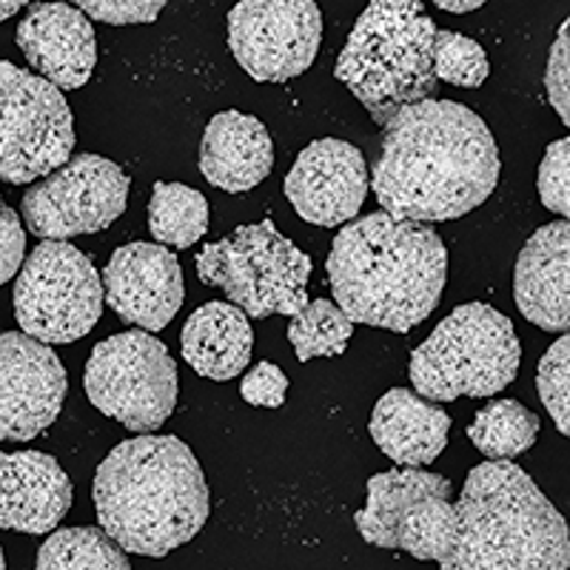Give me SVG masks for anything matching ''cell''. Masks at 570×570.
<instances>
[{
    "instance_id": "6da1fadb",
    "label": "cell",
    "mask_w": 570,
    "mask_h": 570,
    "mask_svg": "<svg viewBox=\"0 0 570 570\" xmlns=\"http://www.w3.org/2000/svg\"><path fill=\"white\" fill-rule=\"evenodd\" d=\"M499 149L476 111L456 100H422L385 124L371 188L394 220H456L493 195Z\"/></svg>"
},
{
    "instance_id": "7a4b0ae2",
    "label": "cell",
    "mask_w": 570,
    "mask_h": 570,
    "mask_svg": "<svg viewBox=\"0 0 570 570\" xmlns=\"http://www.w3.org/2000/svg\"><path fill=\"white\" fill-rule=\"evenodd\" d=\"M325 272L351 323L409 334L440 305L448 252L431 226L374 212L340 228Z\"/></svg>"
},
{
    "instance_id": "3957f363",
    "label": "cell",
    "mask_w": 570,
    "mask_h": 570,
    "mask_svg": "<svg viewBox=\"0 0 570 570\" xmlns=\"http://www.w3.org/2000/svg\"><path fill=\"white\" fill-rule=\"evenodd\" d=\"M100 531L124 553L163 559L197 537L212 511L206 476L177 436L142 434L111 448L95 473Z\"/></svg>"
},
{
    "instance_id": "277c9868",
    "label": "cell",
    "mask_w": 570,
    "mask_h": 570,
    "mask_svg": "<svg viewBox=\"0 0 570 570\" xmlns=\"http://www.w3.org/2000/svg\"><path fill=\"white\" fill-rule=\"evenodd\" d=\"M454 513V548L442 570H568L564 517L513 462L473 468Z\"/></svg>"
},
{
    "instance_id": "5b68a950",
    "label": "cell",
    "mask_w": 570,
    "mask_h": 570,
    "mask_svg": "<svg viewBox=\"0 0 570 570\" xmlns=\"http://www.w3.org/2000/svg\"><path fill=\"white\" fill-rule=\"evenodd\" d=\"M434 20L416 0H374L356 18L334 78L385 126L400 109L436 95Z\"/></svg>"
},
{
    "instance_id": "8992f818",
    "label": "cell",
    "mask_w": 570,
    "mask_h": 570,
    "mask_svg": "<svg viewBox=\"0 0 570 570\" xmlns=\"http://www.w3.org/2000/svg\"><path fill=\"white\" fill-rule=\"evenodd\" d=\"M522 363L517 328L485 303H465L448 314L411 354V383L422 400L454 402L491 396L513 383Z\"/></svg>"
},
{
    "instance_id": "52a82bcc",
    "label": "cell",
    "mask_w": 570,
    "mask_h": 570,
    "mask_svg": "<svg viewBox=\"0 0 570 570\" xmlns=\"http://www.w3.org/2000/svg\"><path fill=\"white\" fill-rule=\"evenodd\" d=\"M197 277L220 288L246 317H294L308 305L312 257L263 220L206 243L197 254Z\"/></svg>"
},
{
    "instance_id": "ba28073f",
    "label": "cell",
    "mask_w": 570,
    "mask_h": 570,
    "mask_svg": "<svg viewBox=\"0 0 570 570\" xmlns=\"http://www.w3.org/2000/svg\"><path fill=\"white\" fill-rule=\"evenodd\" d=\"M12 305L20 334L43 345H69L98 325L104 283L89 254L71 243L43 240L20 266Z\"/></svg>"
},
{
    "instance_id": "9c48e42d",
    "label": "cell",
    "mask_w": 570,
    "mask_h": 570,
    "mask_svg": "<svg viewBox=\"0 0 570 570\" xmlns=\"http://www.w3.org/2000/svg\"><path fill=\"white\" fill-rule=\"evenodd\" d=\"M83 389L100 414L135 434H155L175 414L177 365L146 331H124L91 348Z\"/></svg>"
},
{
    "instance_id": "30bf717a",
    "label": "cell",
    "mask_w": 570,
    "mask_h": 570,
    "mask_svg": "<svg viewBox=\"0 0 570 570\" xmlns=\"http://www.w3.org/2000/svg\"><path fill=\"white\" fill-rule=\"evenodd\" d=\"M356 531L374 548H400L420 562H442L456 537L451 480L422 468H394L368 480Z\"/></svg>"
},
{
    "instance_id": "8fae6325",
    "label": "cell",
    "mask_w": 570,
    "mask_h": 570,
    "mask_svg": "<svg viewBox=\"0 0 570 570\" xmlns=\"http://www.w3.org/2000/svg\"><path fill=\"white\" fill-rule=\"evenodd\" d=\"M75 155V117L63 91L0 60V183L27 186Z\"/></svg>"
},
{
    "instance_id": "7c38bea8",
    "label": "cell",
    "mask_w": 570,
    "mask_h": 570,
    "mask_svg": "<svg viewBox=\"0 0 570 570\" xmlns=\"http://www.w3.org/2000/svg\"><path fill=\"white\" fill-rule=\"evenodd\" d=\"M129 175L100 155H71L20 200V217L40 240L98 234L129 206Z\"/></svg>"
},
{
    "instance_id": "4fadbf2b",
    "label": "cell",
    "mask_w": 570,
    "mask_h": 570,
    "mask_svg": "<svg viewBox=\"0 0 570 570\" xmlns=\"http://www.w3.org/2000/svg\"><path fill=\"white\" fill-rule=\"evenodd\" d=\"M323 12L314 0H243L228 12L234 60L257 83H285L314 63Z\"/></svg>"
},
{
    "instance_id": "5bb4252c",
    "label": "cell",
    "mask_w": 570,
    "mask_h": 570,
    "mask_svg": "<svg viewBox=\"0 0 570 570\" xmlns=\"http://www.w3.org/2000/svg\"><path fill=\"white\" fill-rule=\"evenodd\" d=\"M66 368L49 345L0 331V442H29L58 422Z\"/></svg>"
},
{
    "instance_id": "9a60e30c",
    "label": "cell",
    "mask_w": 570,
    "mask_h": 570,
    "mask_svg": "<svg viewBox=\"0 0 570 570\" xmlns=\"http://www.w3.org/2000/svg\"><path fill=\"white\" fill-rule=\"evenodd\" d=\"M283 191L305 223L325 228L351 223L368 197L363 151L334 137L308 142L285 175Z\"/></svg>"
},
{
    "instance_id": "2e32d148",
    "label": "cell",
    "mask_w": 570,
    "mask_h": 570,
    "mask_svg": "<svg viewBox=\"0 0 570 570\" xmlns=\"http://www.w3.org/2000/svg\"><path fill=\"white\" fill-rule=\"evenodd\" d=\"M100 283L111 312L146 334L166 328L186 297L180 259L157 243H129L117 248Z\"/></svg>"
},
{
    "instance_id": "e0dca14e",
    "label": "cell",
    "mask_w": 570,
    "mask_h": 570,
    "mask_svg": "<svg viewBox=\"0 0 570 570\" xmlns=\"http://www.w3.org/2000/svg\"><path fill=\"white\" fill-rule=\"evenodd\" d=\"M38 78L69 91L89 83L98 63V38L89 18L69 3H32L14 32Z\"/></svg>"
},
{
    "instance_id": "ac0fdd59",
    "label": "cell",
    "mask_w": 570,
    "mask_h": 570,
    "mask_svg": "<svg viewBox=\"0 0 570 570\" xmlns=\"http://www.w3.org/2000/svg\"><path fill=\"white\" fill-rule=\"evenodd\" d=\"M71 508V482L43 451H0V531L43 537Z\"/></svg>"
},
{
    "instance_id": "d6986e66",
    "label": "cell",
    "mask_w": 570,
    "mask_h": 570,
    "mask_svg": "<svg viewBox=\"0 0 570 570\" xmlns=\"http://www.w3.org/2000/svg\"><path fill=\"white\" fill-rule=\"evenodd\" d=\"M513 299L528 323L542 331L570 325V226L548 223L528 237L513 268Z\"/></svg>"
},
{
    "instance_id": "ffe728a7",
    "label": "cell",
    "mask_w": 570,
    "mask_h": 570,
    "mask_svg": "<svg viewBox=\"0 0 570 570\" xmlns=\"http://www.w3.org/2000/svg\"><path fill=\"white\" fill-rule=\"evenodd\" d=\"M272 135L254 115L220 111L208 120L200 142V171L214 188L246 195L272 175Z\"/></svg>"
},
{
    "instance_id": "44dd1931",
    "label": "cell",
    "mask_w": 570,
    "mask_h": 570,
    "mask_svg": "<svg viewBox=\"0 0 570 570\" xmlns=\"http://www.w3.org/2000/svg\"><path fill=\"white\" fill-rule=\"evenodd\" d=\"M368 431L376 448L396 465L422 468L445 451L451 416L414 391L391 389L383 400H376Z\"/></svg>"
},
{
    "instance_id": "7402d4cb",
    "label": "cell",
    "mask_w": 570,
    "mask_h": 570,
    "mask_svg": "<svg viewBox=\"0 0 570 570\" xmlns=\"http://www.w3.org/2000/svg\"><path fill=\"white\" fill-rule=\"evenodd\" d=\"M254 331L246 314L232 303H212L195 308L180 334L183 360L206 380L228 383L252 363Z\"/></svg>"
},
{
    "instance_id": "603a6c76",
    "label": "cell",
    "mask_w": 570,
    "mask_h": 570,
    "mask_svg": "<svg viewBox=\"0 0 570 570\" xmlns=\"http://www.w3.org/2000/svg\"><path fill=\"white\" fill-rule=\"evenodd\" d=\"M149 232L157 246L191 248L208 232V200L183 183H155L149 200Z\"/></svg>"
},
{
    "instance_id": "cb8c5ba5",
    "label": "cell",
    "mask_w": 570,
    "mask_h": 570,
    "mask_svg": "<svg viewBox=\"0 0 570 570\" xmlns=\"http://www.w3.org/2000/svg\"><path fill=\"white\" fill-rule=\"evenodd\" d=\"M539 436V416L517 400H493L476 411L468 440L476 445L488 462H508L525 454Z\"/></svg>"
},
{
    "instance_id": "d4e9b609",
    "label": "cell",
    "mask_w": 570,
    "mask_h": 570,
    "mask_svg": "<svg viewBox=\"0 0 570 570\" xmlns=\"http://www.w3.org/2000/svg\"><path fill=\"white\" fill-rule=\"evenodd\" d=\"M35 570H131V564L100 528H58L40 544Z\"/></svg>"
},
{
    "instance_id": "484cf974",
    "label": "cell",
    "mask_w": 570,
    "mask_h": 570,
    "mask_svg": "<svg viewBox=\"0 0 570 570\" xmlns=\"http://www.w3.org/2000/svg\"><path fill=\"white\" fill-rule=\"evenodd\" d=\"M351 334H354V323L331 299H314L288 323V340L297 351L299 363H308L312 356L345 354Z\"/></svg>"
},
{
    "instance_id": "4316f807",
    "label": "cell",
    "mask_w": 570,
    "mask_h": 570,
    "mask_svg": "<svg viewBox=\"0 0 570 570\" xmlns=\"http://www.w3.org/2000/svg\"><path fill=\"white\" fill-rule=\"evenodd\" d=\"M491 75L488 55L476 40L468 35L451 32V29H436L434 35V78L436 83L445 80L462 89H480Z\"/></svg>"
},
{
    "instance_id": "83f0119b",
    "label": "cell",
    "mask_w": 570,
    "mask_h": 570,
    "mask_svg": "<svg viewBox=\"0 0 570 570\" xmlns=\"http://www.w3.org/2000/svg\"><path fill=\"white\" fill-rule=\"evenodd\" d=\"M570 337L562 334L551 348L544 351L537 368V391L551 420L557 422L559 434H570Z\"/></svg>"
},
{
    "instance_id": "f1b7e54d",
    "label": "cell",
    "mask_w": 570,
    "mask_h": 570,
    "mask_svg": "<svg viewBox=\"0 0 570 570\" xmlns=\"http://www.w3.org/2000/svg\"><path fill=\"white\" fill-rule=\"evenodd\" d=\"M568 157H570V140L568 137H562V140L548 146V151H544L537 171L539 200H542L544 208H551L553 214H559V217H568L570 214Z\"/></svg>"
},
{
    "instance_id": "f546056e",
    "label": "cell",
    "mask_w": 570,
    "mask_h": 570,
    "mask_svg": "<svg viewBox=\"0 0 570 570\" xmlns=\"http://www.w3.org/2000/svg\"><path fill=\"white\" fill-rule=\"evenodd\" d=\"M78 12L91 20H104L111 27H131V23H151L166 9V0H80Z\"/></svg>"
},
{
    "instance_id": "4dcf8cb0",
    "label": "cell",
    "mask_w": 570,
    "mask_h": 570,
    "mask_svg": "<svg viewBox=\"0 0 570 570\" xmlns=\"http://www.w3.org/2000/svg\"><path fill=\"white\" fill-rule=\"evenodd\" d=\"M570 38H568V20L559 29L557 40L551 46V58H548V69H544V89H548V98L551 106L559 111L562 124H570V98H568V78H570Z\"/></svg>"
},
{
    "instance_id": "1f68e13d",
    "label": "cell",
    "mask_w": 570,
    "mask_h": 570,
    "mask_svg": "<svg viewBox=\"0 0 570 570\" xmlns=\"http://www.w3.org/2000/svg\"><path fill=\"white\" fill-rule=\"evenodd\" d=\"M285 391H288V376L277 368L274 363H259L243 376L240 394L248 405L257 409H279L285 402Z\"/></svg>"
},
{
    "instance_id": "d6a6232c",
    "label": "cell",
    "mask_w": 570,
    "mask_h": 570,
    "mask_svg": "<svg viewBox=\"0 0 570 570\" xmlns=\"http://www.w3.org/2000/svg\"><path fill=\"white\" fill-rule=\"evenodd\" d=\"M27 259V232L0 195V285H7Z\"/></svg>"
},
{
    "instance_id": "836d02e7",
    "label": "cell",
    "mask_w": 570,
    "mask_h": 570,
    "mask_svg": "<svg viewBox=\"0 0 570 570\" xmlns=\"http://www.w3.org/2000/svg\"><path fill=\"white\" fill-rule=\"evenodd\" d=\"M436 9H445V12H454V14H465V12H476V9H482V0H460V3H454V0H436Z\"/></svg>"
},
{
    "instance_id": "e575fe53",
    "label": "cell",
    "mask_w": 570,
    "mask_h": 570,
    "mask_svg": "<svg viewBox=\"0 0 570 570\" xmlns=\"http://www.w3.org/2000/svg\"><path fill=\"white\" fill-rule=\"evenodd\" d=\"M23 7H27V3H20V0H0V20L12 18V14L20 12Z\"/></svg>"
},
{
    "instance_id": "d590c367",
    "label": "cell",
    "mask_w": 570,
    "mask_h": 570,
    "mask_svg": "<svg viewBox=\"0 0 570 570\" xmlns=\"http://www.w3.org/2000/svg\"><path fill=\"white\" fill-rule=\"evenodd\" d=\"M0 570H7V559H3V548H0Z\"/></svg>"
}]
</instances>
